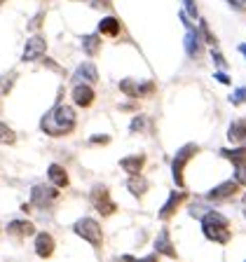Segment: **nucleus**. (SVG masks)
<instances>
[{"instance_id": "1", "label": "nucleus", "mask_w": 246, "mask_h": 262, "mask_svg": "<svg viewBox=\"0 0 246 262\" xmlns=\"http://www.w3.org/2000/svg\"><path fill=\"white\" fill-rule=\"evenodd\" d=\"M61 94L64 89H59V98H56V103L43 115V120H40V131L47 134L52 138H61V136H68L73 134L77 126V113L73 105L68 103H61Z\"/></svg>"}, {"instance_id": "2", "label": "nucleus", "mask_w": 246, "mask_h": 262, "mask_svg": "<svg viewBox=\"0 0 246 262\" xmlns=\"http://www.w3.org/2000/svg\"><path fill=\"white\" fill-rule=\"evenodd\" d=\"M199 223H202V234L207 236L209 241H213V244H220V246H228L230 241H232V229H230V220L225 218L223 213L218 211H209L204 213L202 218H199Z\"/></svg>"}, {"instance_id": "3", "label": "nucleus", "mask_w": 246, "mask_h": 262, "mask_svg": "<svg viewBox=\"0 0 246 262\" xmlns=\"http://www.w3.org/2000/svg\"><path fill=\"white\" fill-rule=\"evenodd\" d=\"M199 150H202V147L197 145V143H186L183 147H178V152L171 159V176H174L176 187H180V190H186V178H183L186 166L190 164V159L195 157V155H199Z\"/></svg>"}, {"instance_id": "4", "label": "nucleus", "mask_w": 246, "mask_h": 262, "mask_svg": "<svg viewBox=\"0 0 246 262\" xmlns=\"http://www.w3.org/2000/svg\"><path fill=\"white\" fill-rule=\"evenodd\" d=\"M73 232H75L80 239L87 241L94 251H101V244H104V227H101V223H98L96 218H89V215H85V218L75 220V225H73Z\"/></svg>"}, {"instance_id": "5", "label": "nucleus", "mask_w": 246, "mask_h": 262, "mask_svg": "<svg viewBox=\"0 0 246 262\" xmlns=\"http://www.w3.org/2000/svg\"><path fill=\"white\" fill-rule=\"evenodd\" d=\"M59 190H61V187H56L54 183H49V185H45V183L33 185V190H31V204H33V208H40V211H45V208H52L56 202H59Z\"/></svg>"}, {"instance_id": "6", "label": "nucleus", "mask_w": 246, "mask_h": 262, "mask_svg": "<svg viewBox=\"0 0 246 262\" xmlns=\"http://www.w3.org/2000/svg\"><path fill=\"white\" fill-rule=\"evenodd\" d=\"M89 204L96 208V213H101L104 218L117 213V204L113 202V196H110V190L106 185H94L92 192H89Z\"/></svg>"}, {"instance_id": "7", "label": "nucleus", "mask_w": 246, "mask_h": 262, "mask_svg": "<svg viewBox=\"0 0 246 262\" xmlns=\"http://www.w3.org/2000/svg\"><path fill=\"white\" fill-rule=\"evenodd\" d=\"M47 54V38L43 33H33L31 38L26 40V47H24L22 61L24 63H33V61H43V56Z\"/></svg>"}, {"instance_id": "8", "label": "nucleus", "mask_w": 246, "mask_h": 262, "mask_svg": "<svg viewBox=\"0 0 246 262\" xmlns=\"http://www.w3.org/2000/svg\"><path fill=\"white\" fill-rule=\"evenodd\" d=\"M71 98L77 108H92L94 101H96L94 84H89V82H75V87L71 89Z\"/></svg>"}, {"instance_id": "9", "label": "nucleus", "mask_w": 246, "mask_h": 262, "mask_svg": "<svg viewBox=\"0 0 246 262\" xmlns=\"http://www.w3.org/2000/svg\"><path fill=\"white\" fill-rule=\"evenodd\" d=\"M186 199H188V192L186 190H174L169 196H167V202H164V206L159 208V213H157V218L159 220H169L171 215H174L176 211H178L183 204H186Z\"/></svg>"}, {"instance_id": "10", "label": "nucleus", "mask_w": 246, "mask_h": 262, "mask_svg": "<svg viewBox=\"0 0 246 262\" xmlns=\"http://www.w3.org/2000/svg\"><path fill=\"white\" fill-rule=\"evenodd\" d=\"M183 47H186V52H188V56H190V59H199V56H202V52H204V38H202V33H199V26L186 31Z\"/></svg>"}, {"instance_id": "11", "label": "nucleus", "mask_w": 246, "mask_h": 262, "mask_svg": "<svg viewBox=\"0 0 246 262\" xmlns=\"http://www.w3.org/2000/svg\"><path fill=\"white\" fill-rule=\"evenodd\" d=\"M5 232L10 236H14V239H28V236L35 234V225H33L28 218H14L7 223Z\"/></svg>"}, {"instance_id": "12", "label": "nucleus", "mask_w": 246, "mask_h": 262, "mask_svg": "<svg viewBox=\"0 0 246 262\" xmlns=\"http://www.w3.org/2000/svg\"><path fill=\"white\" fill-rule=\"evenodd\" d=\"M239 180H225V183H220V185H216L213 190L207 192V199L209 202H223V199H230L232 194H237L239 192Z\"/></svg>"}, {"instance_id": "13", "label": "nucleus", "mask_w": 246, "mask_h": 262, "mask_svg": "<svg viewBox=\"0 0 246 262\" xmlns=\"http://www.w3.org/2000/svg\"><path fill=\"white\" fill-rule=\"evenodd\" d=\"M35 255L43 257V260H47V257L54 255V248H56V241L54 236L49 234V232H38L35 234Z\"/></svg>"}, {"instance_id": "14", "label": "nucleus", "mask_w": 246, "mask_h": 262, "mask_svg": "<svg viewBox=\"0 0 246 262\" xmlns=\"http://www.w3.org/2000/svg\"><path fill=\"white\" fill-rule=\"evenodd\" d=\"M155 251H157L159 255H164V257H171V260H176V257H178V253H176L174 241H171L169 229H167V227H162V229H159V234L155 236Z\"/></svg>"}, {"instance_id": "15", "label": "nucleus", "mask_w": 246, "mask_h": 262, "mask_svg": "<svg viewBox=\"0 0 246 262\" xmlns=\"http://www.w3.org/2000/svg\"><path fill=\"white\" fill-rule=\"evenodd\" d=\"M73 80L96 84V82H98V68L92 63V61H85V63H80V66H77V71L73 73Z\"/></svg>"}, {"instance_id": "16", "label": "nucleus", "mask_w": 246, "mask_h": 262, "mask_svg": "<svg viewBox=\"0 0 246 262\" xmlns=\"http://www.w3.org/2000/svg\"><path fill=\"white\" fill-rule=\"evenodd\" d=\"M82 45V52H85V56H98V52H101V47H104V40H101V33H87V35H82L80 40Z\"/></svg>"}, {"instance_id": "17", "label": "nucleus", "mask_w": 246, "mask_h": 262, "mask_svg": "<svg viewBox=\"0 0 246 262\" xmlns=\"http://www.w3.org/2000/svg\"><path fill=\"white\" fill-rule=\"evenodd\" d=\"M228 141L235 143V145H246V120L239 117V120L230 122L228 126Z\"/></svg>"}, {"instance_id": "18", "label": "nucleus", "mask_w": 246, "mask_h": 262, "mask_svg": "<svg viewBox=\"0 0 246 262\" xmlns=\"http://www.w3.org/2000/svg\"><path fill=\"white\" fill-rule=\"evenodd\" d=\"M143 166H146V155L136 152V155H127V157L120 159V169L127 171V173H141Z\"/></svg>"}, {"instance_id": "19", "label": "nucleus", "mask_w": 246, "mask_h": 262, "mask_svg": "<svg viewBox=\"0 0 246 262\" xmlns=\"http://www.w3.org/2000/svg\"><path fill=\"white\" fill-rule=\"evenodd\" d=\"M120 31H122V24H120V19L113 14L104 16V19L98 21V33H101L104 38H117Z\"/></svg>"}, {"instance_id": "20", "label": "nucleus", "mask_w": 246, "mask_h": 262, "mask_svg": "<svg viewBox=\"0 0 246 262\" xmlns=\"http://www.w3.org/2000/svg\"><path fill=\"white\" fill-rule=\"evenodd\" d=\"M47 178H49V183H54V185H56V187H61V190H66V187L71 185L68 171H66L64 166H61V164H49Z\"/></svg>"}, {"instance_id": "21", "label": "nucleus", "mask_w": 246, "mask_h": 262, "mask_svg": "<svg viewBox=\"0 0 246 262\" xmlns=\"http://www.w3.org/2000/svg\"><path fill=\"white\" fill-rule=\"evenodd\" d=\"M148 187H150V183H148L141 173H131L129 178H127V190H129L134 196H138V199L148 192Z\"/></svg>"}, {"instance_id": "22", "label": "nucleus", "mask_w": 246, "mask_h": 262, "mask_svg": "<svg viewBox=\"0 0 246 262\" xmlns=\"http://www.w3.org/2000/svg\"><path fill=\"white\" fill-rule=\"evenodd\" d=\"M16 75L19 73L16 71H10V73H5V75L0 77V96H7V94L14 89V84H16Z\"/></svg>"}, {"instance_id": "23", "label": "nucleus", "mask_w": 246, "mask_h": 262, "mask_svg": "<svg viewBox=\"0 0 246 262\" xmlns=\"http://www.w3.org/2000/svg\"><path fill=\"white\" fill-rule=\"evenodd\" d=\"M138 84L141 82H136L134 77H125V80H120V92L127 94L129 98H138Z\"/></svg>"}, {"instance_id": "24", "label": "nucleus", "mask_w": 246, "mask_h": 262, "mask_svg": "<svg viewBox=\"0 0 246 262\" xmlns=\"http://www.w3.org/2000/svg\"><path fill=\"white\" fill-rule=\"evenodd\" d=\"M220 155H223L225 159H230L232 164H237V162H246V145L237 147V150H230V147H223V150H220Z\"/></svg>"}, {"instance_id": "25", "label": "nucleus", "mask_w": 246, "mask_h": 262, "mask_svg": "<svg viewBox=\"0 0 246 262\" xmlns=\"http://www.w3.org/2000/svg\"><path fill=\"white\" fill-rule=\"evenodd\" d=\"M0 143H3V145H14L16 143L14 129H12L7 122H3V120H0Z\"/></svg>"}, {"instance_id": "26", "label": "nucleus", "mask_w": 246, "mask_h": 262, "mask_svg": "<svg viewBox=\"0 0 246 262\" xmlns=\"http://www.w3.org/2000/svg\"><path fill=\"white\" fill-rule=\"evenodd\" d=\"M197 26H199V33H202V38L207 45H211V47H216L218 45V38L211 33V28H209V24L204 21V19H197Z\"/></svg>"}, {"instance_id": "27", "label": "nucleus", "mask_w": 246, "mask_h": 262, "mask_svg": "<svg viewBox=\"0 0 246 262\" xmlns=\"http://www.w3.org/2000/svg\"><path fill=\"white\" fill-rule=\"evenodd\" d=\"M211 208L213 206H209V204H204V202H199V199H197V202H192L190 206H188V213H190L192 218H202L204 213H209Z\"/></svg>"}, {"instance_id": "28", "label": "nucleus", "mask_w": 246, "mask_h": 262, "mask_svg": "<svg viewBox=\"0 0 246 262\" xmlns=\"http://www.w3.org/2000/svg\"><path fill=\"white\" fill-rule=\"evenodd\" d=\"M45 16H47V12H45V10H38L35 14H33L31 21L26 24V28H28L31 33H38L40 28H43V24H45Z\"/></svg>"}, {"instance_id": "29", "label": "nucleus", "mask_w": 246, "mask_h": 262, "mask_svg": "<svg viewBox=\"0 0 246 262\" xmlns=\"http://www.w3.org/2000/svg\"><path fill=\"white\" fill-rule=\"evenodd\" d=\"M146 129H148V117L146 115H136V117L131 120V124H129V131L131 134H143Z\"/></svg>"}, {"instance_id": "30", "label": "nucleus", "mask_w": 246, "mask_h": 262, "mask_svg": "<svg viewBox=\"0 0 246 262\" xmlns=\"http://www.w3.org/2000/svg\"><path fill=\"white\" fill-rule=\"evenodd\" d=\"M230 103L232 105H244L246 103V87H237L230 94Z\"/></svg>"}, {"instance_id": "31", "label": "nucleus", "mask_w": 246, "mask_h": 262, "mask_svg": "<svg viewBox=\"0 0 246 262\" xmlns=\"http://www.w3.org/2000/svg\"><path fill=\"white\" fill-rule=\"evenodd\" d=\"M155 82L153 80H148V82H141V84H138V98H146V96H153L155 94Z\"/></svg>"}, {"instance_id": "32", "label": "nucleus", "mask_w": 246, "mask_h": 262, "mask_svg": "<svg viewBox=\"0 0 246 262\" xmlns=\"http://www.w3.org/2000/svg\"><path fill=\"white\" fill-rule=\"evenodd\" d=\"M232 166H235V180H239V185L246 187V162H237Z\"/></svg>"}, {"instance_id": "33", "label": "nucleus", "mask_w": 246, "mask_h": 262, "mask_svg": "<svg viewBox=\"0 0 246 262\" xmlns=\"http://www.w3.org/2000/svg\"><path fill=\"white\" fill-rule=\"evenodd\" d=\"M108 143H110L108 134H94V136L89 138V145H108Z\"/></svg>"}, {"instance_id": "34", "label": "nucleus", "mask_w": 246, "mask_h": 262, "mask_svg": "<svg viewBox=\"0 0 246 262\" xmlns=\"http://www.w3.org/2000/svg\"><path fill=\"white\" fill-rule=\"evenodd\" d=\"M186 5V12L192 16V19H199V10H197V0H183Z\"/></svg>"}, {"instance_id": "35", "label": "nucleus", "mask_w": 246, "mask_h": 262, "mask_svg": "<svg viewBox=\"0 0 246 262\" xmlns=\"http://www.w3.org/2000/svg\"><path fill=\"white\" fill-rule=\"evenodd\" d=\"M211 59H213V63L218 66V68H228V61H225V56L220 54V52H218L216 47L211 49Z\"/></svg>"}, {"instance_id": "36", "label": "nucleus", "mask_w": 246, "mask_h": 262, "mask_svg": "<svg viewBox=\"0 0 246 262\" xmlns=\"http://www.w3.org/2000/svg\"><path fill=\"white\" fill-rule=\"evenodd\" d=\"M92 10H110L113 7V0H89Z\"/></svg>"}, {"instance_id": "37", "label": "nucleus", "mask_w": 246, "mask_h": 262, "mask_svg": "<svg viewBox=\"0 0 246 262\" xmlns=\"http://www.w3.org/2000/svg\"><path fill=\"white\" fill-rule=\"evenodd\" d=\"M178 19H180V21H183V26H186V31H190V28H197L195 24L190 21V14H188L186 10H180V12H178Z\"/></svg>"}, {"instance_id": "38", "label": "nucleus", "mask_w": 246, "mask_h": 262, "mask_svg": "<svg viewBox=\"0 0 246 262\" xmlns=\"http://www.w3.org/2000/svg\"><path fill=\"white\" fill-rule=\"evenodd\" d=\"M213 77H216L220 84H230V77H228V73H225V68H218V71L213 73Z\"/></svg>"}, {"instance_id": "39", "label": "nucleus", "mask_w": 246, "mask_h": 262, "mask_svg": "<svg viewBox=\"0 0 246 262\" xmlns=\"http://www.w3.org/2000/svg\"><path fill=\"white\" fill-rule=\"evenodd\" d=\"M43 66H47V68H52V71H56V73H61V75H64V71H61V66L56 63V61H52V59H43Z\"/></svg>"}, {"instance_id": "40", "label": "nucleus", "mask_w": 246, "mask_h": 262, "mask_svg": "<svg viewBox=\"0 0 246 262\" xmlns=\"http://www.w3.org/2000/svg\"><path fill=\"white\" fill-rule=\"evenodd\" d=\"M120 110L125 113V110H138V103H122Z\"/></svg>"}, {"instance_id": "41", "label": "nucleus", "mask_w": 246, "mask_h": 262, "mask_svg": "<svg viewBox=\"0 0 246 262\" xmlns=\"http://www.w3.org/2000/svg\"><path fill=\"white\" fill-rule=\"evenodd\" d=\"M241 213H244V218H246V192H244V196H241Z\"/></svg>"}, {"instance_id": "42", "label": "nucleus", "mask_w": 246, "mask_h": 262, "mask_svg": "<svg viewBox=\"0 0 246 262\" xmlns=\"http://www.w3.org/2000/svg\"><path fill=\"white\" fill-rule=\"evenodd\" d=\"M237 49H239L241 54H244V59H246V42H244V45H239V47H237Z\"/></svg>"}, {"instance_id": "43", "label": "nucleus", "mask_w": 246, "mask_h": 262, "mask_svg": "<svg viewBox=\"0 0 246 262\" xmlns=\"http://www.w3.org/2000/svg\"><path fill=\"white\" fill-rule=\"evenodd\" d=\"M71 3H85V0H71Z\"/></svg>"}, {"instance_id": "44", "label": "nucleus", "mask_w": 246, "mask_h": 262, "mask_svg": "<svg viewBox=\"0 0 246 262\" xmlns=\"http://www.w3.org/2000/svg\"><path fill=\"white\" fill-rule=\"evenodd\" d=\"M5 3H7V0H0V5H5Z\"/></svg>"}, {"instance_id": "45", "label": "nucleus", "mask_w": 246, "mask_h": 262, "mask_svg": "<svg viewBox=\"0 0 246 262\" xmlns=\"http://www.w3.org/2000/svg\"><path fill=\"white\" fill-rule=\"evenodd\" d=\"M0 229H3V227H0Z\"/></svg>"}]
</instances>
